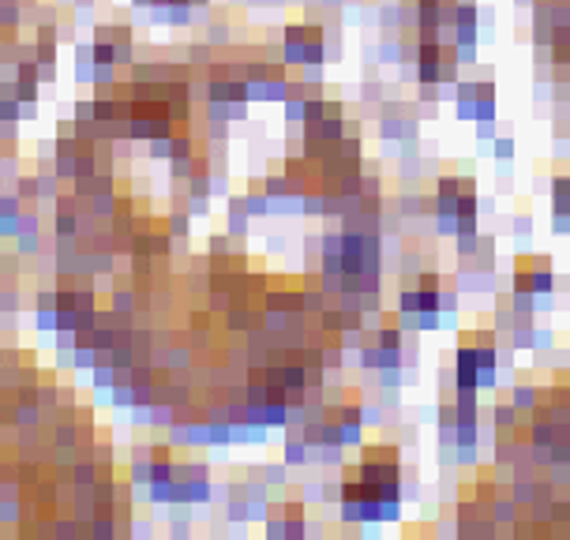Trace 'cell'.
Returning <instances> with one entry per match:
<instances>
[{
  "label": "cell",
  "instance_id": "obj_1",
  "mask_svg": "<svg viewBox=\"0 0 570 540\" xmlns=\"http://www.w3.org/2000/svg\"><path fill=\"white\" fill-rule=\"evenodd\" d=\"M514 405H533V390L529 387H518V390H514Z\"/></svg>",
  "mask_w": 570,
  "mask_h": 540
}]
</instances>
